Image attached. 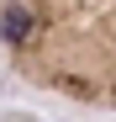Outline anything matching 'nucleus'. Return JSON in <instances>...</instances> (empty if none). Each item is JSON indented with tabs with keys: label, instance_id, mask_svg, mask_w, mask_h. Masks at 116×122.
I'll return each instance as SVG.
<instances>
[{
	"label": "nucleus",
	"instance_id": "f257e3e1",
	"mask_svg": "<svg viewBox=\"0 0 116 122\" xmlns=\"http://www.w3.org/2000/svg\"><path fill=\"white\" fill-rule=\"evenodd\" d=\"M0 53L48 96L116 106V0H0Z\"/></svg>",
	"mask_w": 116,
	"mask_h": 122
}]
</instances>
